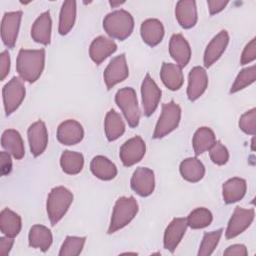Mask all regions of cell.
<instances>
[{"label":"cell","instance_id":"cell-1","mask_svg":"<svg viewBox=\"0 0 256 256\" xmlns=\"http://www.w3.org/2000/svg\"><path fill=\"white\" fill-rule=\"evenodd\" d=\"M45 65L44 49H21L16 60V70L20 78L33 83L41 76Z\"/></svg>","mask_w":256,"mask_h":256},{"label":"cell","instance_id":"cell-2","mask_svg":"<svg viewBox=\"0 0 256 256\" xmlns=\"http://www.w3.org/2000/svg\"><path fill=\"white\" fill-rule=\"evenodd\" d=\"M103 28L111 38L123 41L132 34L134 19L126 10H115L105 16Z\"/></svg>","mask_w":256,"mask_h":256},{"label":"cell","instance_id":"cell-3","mask_svg":"<svg viewBox=\"0 0 256 256\" xmlns=\"http://www.w3.org/2000/svg\"><path fill=\"white\" fill-rule=\"evenodd\" d=\"M72 202V192L63 186L54 187L49 192L46 202V210L52 226L56 225L64 217Z\"/></svg>","mask_w":256,"mask_h":256},{"label":"cell","instance_id":"cell-4","mask_svg":"<svg viewBox=\"0 0 256 256\" xmlns=\"http://www.w3.org/2000/svg\"><path fill=\"white\" fill-rule=\"evenodd\" d=\"M138 203L133 196L118 198L112 211L108 234L115 233L128 225L138 213Z\"/></svg>","mask_w":256,"mask_h":256},{"label":"cell","instance_id":"cell-5","mask_svg":"<svg viewBox=\"0 0 256 256\" xmlns=\"http://www.w3.org/2000/svg\"><path fill=\"white\" fill-rule=\"evenodd\" d=\"M181 120V108L180 106L171 100L168 103L162 105L160 117L156 123L153 138L160 139L175 130Z\"/></svg>","mask_w":256,"mask_h":256},{"label":"cell","instance_id":"cell-6","mask_svg":"<svg viewBox=\"0 0 256 256\" xmlns=\"http://www.w3.org/2000/svg\"><path fill=\"white\" fill-rule=\"evenodd\" d=\"M115 102L121 109L128 125L136 127L140 120V110L136 92L131 87H124L119 89L115 95Z\"/></svg>","mask_w":256,"mask_h":256},{"label":"cell","instance_id":"cell-7","mask_svg":"<svg viewBox=\"0 0 256 256\" xmlns=\"http://www.w3.org/2000/svg\"><path fill=\"white\" fill-rule=\"evenodd\" d=\"M26 90L24 83L18 77H13L2 89L4 110L6 115L12 114L21 105L25 98Z\"/></svg>","mask_w":256,"mask_h":256},{"label":"cell","instance_id":"cell-8","mask_svg":"<svg viewBox=\"0 0 256 256\" xmlns=\"http://www.w3.org/2000/svg\"><path fill=\"white\" fill-rule=\"evenodd\" d=\"M254 216L255 211L253 208L244 209L237 206L228 221V225L225 231V237L227 239H232L240 235L252 224Z\"/></svg>","mask_w":256,"mask_h":256},{"label":"cell","instance_id":"cell-9","mask_svg":"<svg viewBox=\"0 0 256 256\" xmlns=\"http://www.w3.org/2000/svg\"><path fill=\"white\" fill-rule=\"evenodd\" d=\"M161 90L152 79V77L147 73L141 84V96H142V106L144 115L151 116L158 107L161 99Z\"/></svg>","mask_w":256,"mask_h":256},{"label":"cell","instance_id":"cell-10","mask_svg":"<svg viewBox=\"0 0 256 256\" xmlns=\"http://www.w3.org/2000/svg\"><path fill=\"white\" fill-rule=\"evenodd\" d=\"M129 75V69L125 54L122 53L114 57L106 67L103 78L107 89L113 88L118 83L124 81Z\"/></svg>","mask_w":256,"mask_h":256},{"label":"cell","instance_id":"cell-11","mask_svg":"<svg viewBox=\"0 0 256 256\" xmlns=\"http://www.w3.org/2000/svg\"><path fill=\"white\" fill-rule=\"evenodd\" d=\"M146 153V144L140 136L130 138L122 144L119 157L124 166L130 167L138 163Z\"/></svg>","mask_w":256,"mask_h":256},{"label":"cell","instance_id":"cell-12","mask_svg":"<svg viewBox=\"0 0 256 256\" xmlns=\"http://www.w3.org/2000/svg\"><path fill=\"white\" fill-rule=\"evenodd\" d=\"M22 18L21 11L6 12L1 21V38L8 48H13L17 41Z\"/></svg>","mask_w":256,"mask_h":256},{"label":"cell","instance_id":"cell-13","mask_svg":"<svg viewBox=\"0 0 256 256\" xmlns=\"http://www.w3.org/2000/svg\"><path fill=\"white\" fill-rule=\"evenodd\" d=\"M130 184L136 194L147 197L153 193L155 188L154 172L147 167H139L133 172Z\"/></svg>","mask_w":256,"mask_h":256},{"label":"cell","instance_id":"cell-14","mask_svg":"<svg viewBox=\"0 0 256 256\" xmlns=\"http://www.w3.org/2000/svg\"><path fill=\"white\" fill-rule=\"evenodd\" d=\"M27 136L31 154L34 157L40 156L48 144V131L45 123L39 120L31 124L27 130Z\"/></svg>","mask_w":256,"mask_h":256},{"label":"cell","instance_id":"cell-15","mask_svg":"<svg viewBox=\"0 0 256 256\" xmlns=\"http://www.w3.org/2000/svg\"><path fill=\"white\" fill-rule=\"evenodd\" d=\"M186 218L176 217L166 227L163 238L164 248L170 252H174L179 243L181 242L187 230Z\"/></svg>","mask_w":256,"mask_h":256},{"label":"cell","instance_id":"cell-16","mask_svg":"<svg viewBox=\"0 0 256 256\" xmlns=\"http://www.w3.org/2000/svg\"><path fill=\"white\" fill-rule=\"evenodd\" d=\"M228 43H229V34L226 30H222L216 36H214L205 49L204 57H203L204 66L205 67L212 66L222 56V54L227 48Z\"/></svg>","mask_w":256,"mask_h":256},{"label":"cell","instance_id":"cell-17","mask_svg":"<svg viewBox=\"0 0 256 256\" xmlns=\"http://www.w3.org/2000/svg\"><path fill=\"white\" fill-rule=\"evenodd\" d=\"M208 86V75L206 70L201 66L191 69L188 75L187 96L190 101L197 100L205 92Z\"/></svg>","mask_w":256,"mask_h":256},{"label":"cell","instance_id":"cell-18","mask_svg":"<svg viewBox=\"0 0 256 256\" xmlns=\"http://www.w3.org/2000/svg\"><path fill=\"white\" fill-rule=\"evenodd\" d=\"M83 137V127L76 120L68 119L58 126L57 139L63 145H75L81 142Z\"/></svg>","mask_w":256,"mask_h":256},{"label":"cell","instance_id":"cell-19","mask_svg":"<svg viewBox=\"0 0 256 256\" xmlns=\"http://www.w3.org/2000/svg\"><path fill=\"white\" fill-rule=\"evenodd\" d=\"M169 53L181 68L185 67L191 58V48L188 41L181 34H173L169 41Z\"/></svg>","mask_w":256,"mask_h":256},{"label":"cell","instance_id":"cell-20","mask_svg":"<svg viewBox=\"0 0 256 256\" xmlns=\"http://www.w3.org/2000/svg\"><path fill=\"white\" fill-rule=\"evenodd\" d=\"M116 50L117 45L114 40L105 36H98L90 44L89 56L95 64L99 65Z\"/></svg>","mask_w":256,"mask_h":256},{"label":"cell","instance_id":"cell-21","mask_svg":"<svg viewBox=\"0 0 256 256\" xmlns=\"http://www.w3.org/2000/svg\"><path fill=\"white\" fill-rule=\"evenodd\" d=\"M175 17L184 29H189L195 26L198 20L196 2L193 0L178 1L175 7Z\"/></svg>","mask_w":256,"mask_h":256},{"label":"cell","instance_id":"cell-22","mask_svg":"<svg viewBox=\"0 0 256 256\" xmlns=\"http://www.w3.org/2000/svg\"><path fill=\"white\" fill-rule=\"evenodd\" d=\"M51 29L52 20L50 17V12H43L37 17L32 25L31 37L37 43L48 45L51 41Z\"/></svg>","mask_w":256,"mask_h":256},{"label":"cell","instance_id":"cell-23","mask_svg":"<svg viewBox=\"0 0 256 256\" xmlns=\"http://www.w3.org/2000/svg\"><path fill=\"white\" fill-rule=\"evenodd\" d=\"M142 40L149 46H157L164 37V27L160 20L150 18L142 22L140 27Z\"/></svg>","mask_w":256,"mask_h":256},{"label":"cell","instance_id":"cell-24","mask_svg":"<svg viewBox=\"0 0 256 256\" xmlns=\"http://www.w3.org/2000/svg\"><path fill=\"white\" fill-rule=\"evenodd\" d=\"M160 78L163 84L172 91H176L181 88L184 82V76L182 68L174 63L164 62L160 70Z\"/></svg>","mask_w":256,"mask_h":256},{"label":"cell","instance_id":"cell-25","mask_svg":"<svg viewBox=\"0 0 256 256\" xmlns=\"http://www.w3.org/2000/svg\"><path fill=\"white\" fill-rule=\"evenodd\" d=\"M2 147L15 159H22L25 155V148L20 133L15 129H7L1 136Z\"/></svg>","mask_w":256,"mask_h":256},{"label":"cell","instance_id":"cell-26","mask_svg":"<svg viewBox=\"0 0 256 256\" xmlns=\"http://www.w3.org/2000/svg\"><path fill=\"white\" fill-rule=\"evenodd\" d=\"M246 181L239 177L228 179L222 186L223 200L227 204H232L240 201L246 193Z\"/></svg>","mask_w":256,"mask_h":256},{"label":"cell","instance_id":"cell-27","mask_svg":"<svg viewBox=\"0 0 256 256\" xmlns=\"http://www.w3.org/2000/svg\"><path fill=\"white\" fill-rule=\"evenodd\" d=\"M53 241V236L47 227L43 225H34L30 228L28 234L29 246L32 248L40 249L42 252H46Z\"/></svg>","mask_w":256,"mask_h":256},{"label":"cell","instance_id":"cell-28","mask_svg":"<svg viewBox=\"0 0 256 256\" xmlns=\"http://www.w3.org/2000/svg\"><path fill=\"white\" fill-rule=\"evenodd\" d=\"M90 170L94 176L104 181L112 180L117 175V168L115 164L102 155L95 156L91 160Z\"/></svg>","mask_w":256,"mask_h":256},{"label":"cell","instance_id":"cell-29","mask_svg":"<svg viewBox=\"0 0 256 256\" xmlns=\"http://www.w3.org/2000/svg\"><path fill=\"white\" fill-rule=\"evenodd\" d=\"M179 171L183 179L188 182L195 183L204 177L205 167L198 158L189 157L180 163Z\"/></svg>","mask_w":256,"mask_h":256},{"label":"cell","instance_id":"cell-30","mask_svg":"<svg viewBox=\"0 0 256 256\" xmlns=\"http://www.w3.org/2000/svg\"><path fill=\"white\" fill-rule=\"evenodd\" d=\"M21 217L9 208H5L0 213V230L8 237H16L21 231Z\"/></svg>","mask_w":256,"mask_h":256},{"label":"cell","instance_id":"cell-31","mask_svg":"<svg viewBox=\"0 0 256 256\" xmlns=\"http://www.w3.org/2000/svg\"><path fill=\"white\" fill-rule=\"evenodd\" d=\"M105 135L108 141H115L125 132V124L122 117L115 111L109 110L104 120Z\"/></svg>","mask_w":256,"mask_h":256},{"label":"cell","instance_id":"cell-32","mask_svg":"<svg viewBox=\"0 0 256 256\" xmlns=\"http://www.w3.org/2000/svg\"><path fill=\"white\" fill-rule=\"evenodd\" d=\"M215 142L216 137L213 130L209 127H200L195 131L193 135V150L196 155H200L208 151Z\"/></svg>","mask_w":256,"mask_h":256},{"label":"cell","instance_id":"cell-33","mask_svg":"<svg viewBox=\"0 0 256 256\" xmlns=\"http://www.w3.org/2000/svg\"><path fill=\"white\" fill-rule=\"evenodd\" d=\"M76 19V2L69 0L62 4L59 14L58 32L61 35H66L73 28Z\"/></svg>","mask_w":256,"mask_h":256},{"label":"cell","instance_id":"cell-34","mask_svg":"<svg viewBox=\"0 0 256 256\" xmlns=\"http://www.w3.org/2000/svg\"><path fill=\"white\" fill-rule=\"evenodd\" d=\"M60 166L66 174L76 175L83 169L84 157L79 152L65 150L60 157Z\"/></svg>","mask_w":256,"mask_h":256},{"label":"cell","instance_id":"cell-35","mask_svg":"<svg viewBox=\"0 0 256 256\" xmlns=\"http://www.w3.org/2000/svg\"><path fill=\"white\" fill-rule=\"evenodd\" d=\"M213 215L205 207H198L192 210L186 218L187 225L192 229H202L211 224Z\"/></svg>","mask_w":256,"mask_h":256},{"label":"cell","instance_id":"cell-36","mask_svg":"<svg viewBox=\"0 0 256 256\" xmlns=\"http://www.w3.org/2000/svg\"><path fill=\"white\" fill-rule=\"evenodd\" d=\"M223 230L220 228L218 230L215 231H211V232H206L202 238V241L200 243L199 246V250H198V256H209L211 255L215 248L217 247L219 240L222 236Z\"/></svg>","mask_w":256,"mask_h":256},{"label":"cell","instance_id":"cell-37","mask_svg":"<svg viewBox=\"0 0 256 256\" xmlns=\"http://www.w3.org/2000/svg\"><path fill=\"white\" fill-rule=\"evenodd\" d=\"M255 80H256V66L255 65H252L250 67H246V68L242 69L238 73L234 83L232 84L230 93H236V92L246 88L247 86L254 83Z\"/></svg>","mask_w":256,"mask_h":256},{"label":"cell","instance_id":"cell-38","mask_svg":"<svg viewBox=\"0 0 256 256\" xmlns=\"http://www.w3.org/2000/svg\"><path fill=\"white\" fill-rule=\"evenodd\" d=\"M86 237L78 236H67L62 243L59 251V256H77L79 255L84 247Z\"/></svg>","mask_w":256,"mask_h":256},{"label":"cell","instance_id":"cell-39","mask_svg":"<svg viewBox=\"0 0 256 256\" xmlns=\"http://www.w3.org/2000/svg\"><path fill=\"white\" fill-rule=\"evenodd\" d=\"M239 128L246 134H256V109L252 108L241 115L239 119Z\"/></svg>","mask_w":256,"mask_h":256},{"label":"cell","instance_id":"cell-40","mask_svg":"<svg viewBox=\"0 0 256 256\" xmlns=\"http://www.w3.org/2000/svg\"><path fill=\"white\" fill-rule=\"evenodd\" d=\"M209 155L212 162L216 165H224L229 160V152L220 141H216L209 149Z\"/></svg>","mask_w":256,"mask_h":256},{"label":"cell","instance_id":"cell-41","mask_svg":"<svg viewBox=\"0 0 256 256\" xmlns=\"http://www.w3.org/2000/svg\"><path fill=\"white\" fill-rule=\"evenodd\" d=\"M255 59H256V38L254 37L245 46V48L241 54L240 63H241V65H245V64H248V63L254 61Z\"/></svg>","mask_w":256,"mask_h":256},{"label":"cell","instance_id":"cell-42","mask_svg":"<svg viewBox=\"0 0 256 256\" xmlns=\"http://www.w3.org/2000/svg\"><path fill=\"white\" fill-rule=\"evenodd\" d=\"M10 71V54L7 50L0 54V80L3 81Z\"/></svg>","mask_w":256,"mask_h":256},{"label":"cell","instance_id":"cell-43","mask_svg":"<svg viewBox=\"0 0 256 256\" xmlns=\"http://www.w3.org/2000/svg\"><path fill=\"white\" fill-rule=\"evenodd\" d=\"M0 167H1V174L3 176L8 175L12 170V160L10 153L2 151L0 152Z\"/></svg>","mask_w":256,"mask_h":256},{"label":"cell","instance_id":"cell-44","mask_svg":"<svg viewBox=\"0 0 256 256\" xmlns=\"http://www.w3.org/2000/svg\"><path fill=\"white\" fill-rule=\"evenodd\" d=\"M225 256H247L248 251L245 245L243 244H233L227 247V249L223 252Z\"/></svg>","mask_w":256,"mask_h":256},{"label":"cell","instance_id":"cell-45","mask_svg":"<svg viewBox=\"0 0 256 256\" xmlns=\"http://www.w3.org/2000/svg\"><path fill=\"white\" fill-rule=\"evenodd\" d=\"M228 3H229L228 1H224V0H209V1H207L209 13L211 15H214V14L221 12L226 7V5Z\"/></svg>","mask_w":256,"mask_h":256},{"label":"cell","instance_id":"cell-46","mask_svg":"<svg viewBox=\"0 0 256 256\" xmlns=\"http://www.w3.org/2000/svg\"><path fill=\"white\" fill-rule=\"evenodd\" d=\"M14 244V238L12 237H1L0 238V255L7 256Z\"/></svg>","mask_w":256,"mask_h":256},{"label":"cell","instance_id":"cell-47","mask_svg":"<svg viewBox=\"0 0 256 256\" xmlns=\"http://www.w3.org/2000/svg\"><path fill=\"white\" fill-rule=\"evenodd\" d=\"M125 2L124 1H109V4H110V6L111 7H118V6H120V5H122V4H124Z\"/></svg>","mask_w":256,"mask_h":256},{"label":"cell","instance_id":"cell-48","mask_svg":"<svg viewBox=\"0 0 256 256\" xmlns=\"http://www.w3.org/2000/svg\"><path fill=\"white\" fill-rule=\"evenodd\" d=\"M254 137H253V139H252V142H251V144H252V150H254Z\"/></svg>","mask_w":256,"mask_h":256}]
</instances>
